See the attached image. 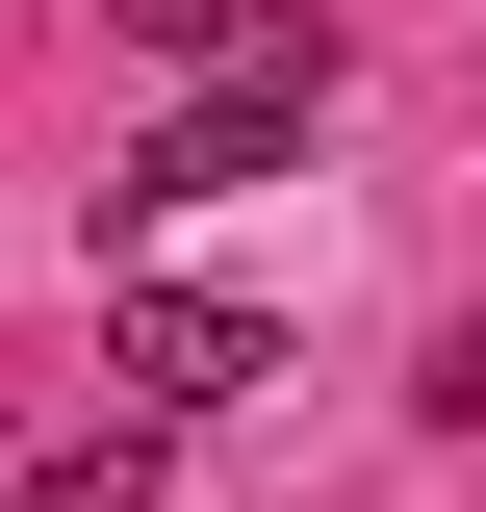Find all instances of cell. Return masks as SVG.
<instances>
[{"label": "cell", "mask_w": 486, "mask_h": 512, "mask_svg": "<svg viewBox=\"0 0 486 512\" xmlns=\"http://www.w3.org/2000/svg\"><path fill=\"white\" fill-rule=\"evenodd\" d=\"M256 359H282V333H256L231 282H128V308H103V384H128V410H256Z\"/></svg>", "instance_id": "cell-1"}, {"label": "cell", "mask_w": 486, "mask_h": 512, "mask_svg": "<svg viewBox=\"0 0 486 512\" xmlns=\"http://www.w3.org/2000/svg\"><path fill=\"white\" fill-rule=\"evenodd\" d=\"M26 512H154V436H128V410H103V436H52V461H26Z\"/></svg>", "instance_id": "cell-2"}, {"label": "cell", "mask_w": 486, "mask_h": 512, "mask_svg": "<svg viewBox=\"0 0 486 512\" xmlns=\"http://www.w3.org/2000/svg\"><path fill=\"white\" fill-rule=\"evenodd\" d=\"M103 26H128V52H256L231 0H103Z\"/></svg>", "instance_id": "cell-3"}]
</instances>
